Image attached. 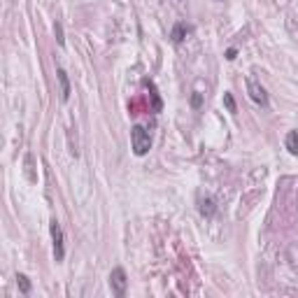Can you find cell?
Wrapping results in <instances>:
<instances>
[{
	"label": "cell",
	"mask_w": 298,
	"mask_h": 298,
	"mask_svg": "<svg viewBox=\"0 0 298 298\" xmlns=\"http://www.w3.org/2000/svg\"><path fill=\"white\" fill-rule=\"evenodd\" d=\"M131 147H133L135 156H145V154H149V149H152V135H149V131H147L145 126H140V124H135V126L131 128Z\"/></svg>",
	"instance_id": "cell-1"
},
{
	"label": "cell",
	"mask_w": 298,
	"mask_h": 298,
	"mask_svg": "<svg viewBox=\"0 0 298 298\" xmlns=\"http://www.w3.org/2000/svg\"><path fill=\"white\" fill-rule=\"evenodd\" d=\"M49 231H51V240H54V259L56 263L63 261V256H66V243H63V228L61 224L56 219H51V224H49Z\"/></svg>",
	"instance_id": "cell-2"
},
{
	"label": "cell",
	"mask_w": 298,
	"mask_h": 298,
	"mask_svg": "<svg viewBox=\"0 0 298 298\" xmlns=\"http://www.w3.org/2000/svg\"><path fill=\"white\" fill-rule=\"evenodd\" d=\"M110 286H112V293H114L116 298H122L124 293H126L128 277H126V270H124L122 266H116L110 273Z\"/></svg>",
	"instance_id": "cell-3"
},
{
	"label": "cell",
	"mask_w": 298,
	"mask_h": 298,
	"mask_svg": "<svg viewBox=\"0 0 298 298\" xmlns=\"http://www.w3.org/2000/svg\"><path fill=\"white\" fill-rule=\"evenodd\" d=\"M247 93H250V98L254 100L256 105L268 107V93H266V89H263V86L259 84L254 77H247Z\"/></svg>",
	"instance_id": "cell-4"
},
{
	"label": "cell",
	"mask_w": 298,
	"mask_h": 298,
	"mask_svg": "<svg viewBox=\"0 0 298 298\" xmlns=\"http://www.w3.org/2000/svg\"><path fill=\"white\" fill-rule=\"evenodd\" d=\"M194 33V26H189V24H175L172 26V33H170V40L175 44H180V42H184L189 35Z\"/></svg>",
	"instance_id": "cell-5"
},
{
	"label": "cell",
	"mask_w": 298,
	"mask_h": 298,
	"mask_svg": "<svg viewBox=\"0 0 298 298\" xmlns=\"http://www.w3.org/2000/svg\"><path fill=\"white\" fill-rule=\"evenodd\" d=\"M56 77H58V84H61V100L66 103L70 98V79H68V73L63 68H56Z\"/></svg>",
	"instance_id": "cell-6"
},
{
	"label": "cell",
	"mask_w": 298,
	"mask_h": 298,
	"mask_svg": "<svg viewBox=\"0 0 298 298\" xmlns=\"http://www.w3.org/2000/svg\"><path fill=\"white\" fill-rule=\"evenodd\" d=\"M198 210H201V214L205 217V219H212L214 212H217V205H214V198H203L201 205H198Z\"/></svg>",
	"instance_id": "cell-7"
},
{
	"label": "cell",
	"mask_w": 298,
	"mask_h": 298,
	"mask_svg": "<svg viewBox=\"0 0 298 298\" xmlns=\"http://www.w3.org/2000/svg\"><path fill=\"white\" fill-rule=\"evenodd\" d=\"M286 149L291 156H298V131H289L286 133Z\"/></svg>",
	"instance_id": "cell-8"
},
{
	"label": "cell",
	"mask_w": 298,
	"mask_h": 298,
	"mask_svg": "<svg viewBox=\"0 0 298 298\" xmlns=\"http://www.w3.org/2000/svg\"><path fill=\"white\" fill-rule=\"evenodd\" d=\"M17 284L21 289V293H31V280L24 273H17Z\"/></svg>",
	"instance_id": "cell-9"
},
{
	"label": "cell",
	"mask_w": 298,
	"mask_h": 298,
	"mask_svg": "<svg viewBox=\"0 0 298 298\" xmlns=\"http://www.w3.org/2000/svg\"><path fill=\"white\" fill-rule=\"evenodd\" d=\"M224 103H226V107H228V112H235V100H233L231 93H224Z\"/></svg>",
	"instance_id": "cell-10"
},
{
	"label": "cell",
	"mask_w": 298,
	"mask_h": 298,
	"mask_svg": "<svg viewBox=\"0 0 298 298\" xmlns=\"http://www.w3.org/2000/svg\"><path fill=\"white\" fill-rule=\"evenodd\" d=\"M54 33H56V40H58V44H66V37H63V26L61 24L54 26Z\"/></svg>",
	"instance_id": "cell-11"
},
{
	"label": "cell",
	"mask_w": 298,
	"mask_h": 298,
	"mask_svg": "<svg viewBox=\"0 0 298 298\" xmlns=\"http://www.w3.org/2000/svg\"><path fill=\"white\" fill-rule=\"evenodd\" d=\"M191 105H194V107H201V93L198 91H194V96H191Z\"/></svg>",
	"instance_id": "cell-12"
},
{
	"label": "cell",
	"mask_w": 298,
	"mask_h": 298,
	"mask_svg": "<svg viewBox=\"0 0 298 298\" xmlns=\"http://www.w3.org/2000/svg\"><path fill=\"white\" fill-rule=\"evenodd\" d=\"M235 49H228V51H226V58H228V61H233V58H235Z\"/></svg>",
	"instance_id": "cell-13"
}]
</instances>
